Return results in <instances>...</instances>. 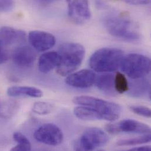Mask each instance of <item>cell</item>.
<instances>
[{
  "label": "cell",
  "instance_id": "10",
  "mask_svg": "<svg viewBox=\"0 0 151 151\" xmlns=\"http://www.w3.org/2000/svg\"><path fill=\"white\" fill-rule=\"evenodd\" d=\"M28 41L31 46L38 52H45L52 48L56 38L52 34L40 30L31 31L28 34Z\"/></svg>",
  "mask_w": 151,
  "mask_h": 151
},
{
  "label": "cell",
  "instance_id": "15",
  "mask_svg": "<svg viewBox=\"0 0 151 151\" xmlns=\"http://www.w3.org/2000/svg\"><path fill=\"white\" fill-rule=\"evenodd\" d=\"M6 93L8 96L11 97L41 98L43 95V92L39 88L28 86H12L8 88Z\"/></svg>",
  "mask_w": 151,
  "mask_h": 151
},
{
  "label": "cell",
  "instance_id": "4",
  "mask_svg": "<svg viewBox=\"0 0 151 151\" xmlns=\"http://www.w3.org/2000/svg\"><path fill=\"white\" fill-rule=\"evenodd\" d=\"M73 101L76 105L87 106L94 109L101 115L103 119L108 121L117 120L122 112L121 106L119 104L91 96H76Z\"/></svg>",
  "mask_w": 151,
  "mask_h": 151
},
{
  "label": "cell",
  "instance_id": "27",
  "mask_svg": "<svg viewBox=\"0 0 151 151\" xmlns=\"http://www.w3.org/2000/svg\"><path fill=\"white\" fill-rule=\"evenodd\" d=\"M127 3L131 5H146L150 3L151 0H124Z\"/></svg>",
  "mask_w": 151,
  "mask_h": 151
},
{
  "label": "cell",
  "instance_id": "21",
  "mask_svg": "<svg viewBox=\"0 0 151 151\" xmlns=\"http://www.w3.org/2000/svg\"><path fill=\"white\" fill-rule=\"evenodd\" d=\"M151 141V135L150 134H144L142 136L138 137L133 138L122 139L117 142L116 145L120 147L122 146H135L149 143Z\"/></svg>",
  "mask_w": 151,
  "mask_h": 151
},
{
  "label": "cell",
  "instance_id": "17",
  "mask_svg": "<svg viewBox=\"0 0 151 151\" xmlns=\"http://www.w3.org/2000/svg\"><path fill=\"white\" fill-rule=\"evenodd\" d=\"M115 76L110 73H103L98 76H96L95 83L96 86L101 91L108 93H114Z\"/></svg>",
  "mask_w": 151,
  "mask_h": 151
},
{
  "label": "cell",
  "instance_id": "2",
  "mask_svg": "<svg viewBox=\"0 0 151 151\" xmlns=\"http://www.w3.org/2000/svg\"><path fill=\"white\" fill-rule=\"evenodd\" d=\"M58 53L61 60L57 72L60 76H65L79 68L83 60L85 50L80 44L66 42L59 47Z\"/></svg>",
  "mask_w": 151,
  "mask_h": 151
},
{
  "label": "cell",
  "instance_id": "23",
  "mask_svg": "<svg viewBox=\"0 0 151 151\" xmlns=\"http://www.w3.org/2000/svg\"><path fill=\"white\" fill-rule=\"evenodd\" d=\"M54 106L48 102L44 101H38L34 104L32 110V111L40 115H45L50 114L54 110Z\"/></svg>",
  "mask_w": 151,
  "mask_h": 151
},
{
  "label": "cell",
  "instance_id": "7",
  "mask_svg": "<svg viewBox=\"0 0 151 151\" xmlns=\"http://www.w3.org/2000/svg\"><path fill=\"white\" fill-rule=\"evenodd\" d=\"M105 129L108 133L112 135H116L121 132L141 134H150L151 132V128L149 125L131 119L108 124L105 126Z\"/></svg>",
  "mask_w": 151,
  "mask_h": 151
},
{
  "label": "cell",
  "instance_id": "8",
  "mask_svg": "<svg viewBox=\"0 0 151 151\" xmlns=\"http://www.w3.org/2000/svg\"><path fill=\"white\" fill-rule=\"evenodd\" d=\"M34 136L38 142L50 146H57L61 144L64 139L62 131L58 127L52 124L41 125L35 131Z\"/></svg>",
  "mask_w": 151,
  "mask_h": 151
},
{
  "label": "cell",
  "instance_id": "12",
  "mask_svg": "<svg viewBox=\"0 0 151 151\" xmlns=\"http://www.w3.org/2000/svg\"><path fill=\"white\" fill-rule=\"evenodd\" d=\"M96 75L91 70H82L72 73L65 79V83L77 88H87L95 83Z\"/></svg>",
  "mask_w": 151,
  "mask_h": 151
},
{
  "label": "cell",
  "instance_id": "22",
  "mask_svg": "<svg viewBox=\"0 0 151 151\" xmlns=\"http://www.w3.org/2000/svg\"><path fill=\"white\" fill-rule=\"evenodd\" d=\"M115 91L119 93H124L129 89V84L128 80L124 74L120 72H117L114 79Z\"/></svg>",
  "mask_w": 151,
  "mask_h": 151
},
{
  "label": "cell",
  "instance_id": "9",
  "mask_svg": "<svg viewBox=\"0 0 151 151\" xmlns=\"http://www.w3.org/2000/svg\"><path fill=\"white\" fill-rule=\"evenodd\" d=\"M68 15L73 22L82 25L89 21L91 12L89 0H67Z\"/></svg>",
  "mask_w": 151,
  "mask_h": 151
},
{
  "label": "cell",
  "instance_id": "5",
  "mask_svg": "<svg viewBox=\"0 0 151 151\" xmlns=\"http://www.w3.org/2000/svg\"><path fill=\"white\" fill-rule=\"evenodd\" d=\"M119 67L124 74L131 79L142 78L151 72V60L142 54L132 53L124 56Z\"/></svg>",
  "mask_w": 151,
  "mask_h": 151
},
{
  "label": "cell",
  "instance_id": "28",
  "mask_svg": "<svg viewBox=\"0 0 151 151\" xmlns=\"http://www.w3.org/2000/svg\"><path fill=\"white\" fill-rule=\"evenodd\" d=\"M151 150V147L148 145V146L135 147V148L129 150V151H150Z\"/></svg>",
  "mask_w": 151,
  "mask_h": 151
},
{
  "label": "cell",
  "instance_id": "11",
  "mask_svg": "<svg viewBox=\"0 0 151 151\" xmlns=\"http://www.w3.org/2000/svg\"><path fill=\"white\" fill-rule=\"evenodd\" d=\"M37 58L35 51L27 45H22L17 47L12 52V60L18 67L28 68L32 66Z\"/></svg>",
  "mask_w": 151,
  "mask_h": 151
},
{
  "label": "cell",
  "instance_id": "26",
  "mask_svg": "<svg viewBox=\"0 0 151 151\" xmlns=\"http://www.w3.org/2000/svg\"><path fill=\"white\" fill-rule=\"evenodd\" d=\"M5 46L0 41V64H2L6 62L8 60V53Z\"/></svg>",
  "mask_w": 151,
  "mask_h": 151
},
{
  "label": "cell",
  "instance_id": "13",
  "mask_svg": "<svg viewBox=\"0 0 151 151\" xmlns=\"http://www.w3.org/2000/svg\"><path fill=\"white\" fill-rule=\"evenodd\" d=\"M61 57L58 52L48 51L42 54L38 60V67L39 70L44 74L51 72L59 65Z\"/></svg>",
  "mask_w": 151,
  "mask_h": 151
},
{
  "label": "cell",
  "instance_id": "20",
  "mask_svg": "<svg viewBox=\"0 0 151 151\" xmlns=\"http://www.w3.org/2000/svg\"><path fill=\"white\" fill-rule=\"evenodd\" d=\"M13 139L17 143L11 151H27L31 150V144L28 139L22 133L16 132L13 134Z\"/></svg>",
  "mask_w": 151,
  "mask_h": 151
},
{
  "label": "cell",
  "instance_id": "29",
  "mask_svg": "<svg viewBox=\"0 0 151 151\" xmlns=\"http://www.w3.org/2000/svg\"><path fill=\"white\" fill-rule=\"evenodd\" d=\"M57 1H58V0H37V1L39 4H40L41 5H44L51 4Z\"/></svg>",
  "mask_w": 151,
  "mask_h": 151
},
{
  "label": "cell",
  "instance_id": "24",
  "mask_svg": "<svg viewBox=\"0 0 151 151\" xmlns=\"http://www.w3.org/2000/svg\"><path fill=\"white\" fill-rule=\"evenodd\" d=\"M129 109L134 113L139 115L144 116L145 118H150L151 116V109L150 108L143 106V105H131L129 106Z\"/></svg>",
  "mask_w": 151,
  "mask_h": 151
},
{
  "label": "cell",
  "instance_id": "18",
  "mask_svg": "<svg viewBox=\"0 0 151 151\" xmlns=\"http://www.w3.org/2000/svg\"><path fill=\"white\" fill-rule=\"evenodd\" d=\"M76 116L85 121H98L103 119L101 115L94 109L84 105H79L74 109Z\"/></svg>",
  "mask_w": 151,
  "mask_h": 151
},
{
  "label": "cell",
  "instance_id": "25",
  "mask_svg": "<svg viewBox=\"0 0 151 151\" xmlns=\"http://www.w3.org/2000/svg\"><path fill=\"white\" fill-rule=\"evenodd\" d=\"M14 0H0V12H8L14 7Z\"/></svg>",
  "mask_w": 151,
  "mask_h": 151
},
{
  "label": "cell",
  "instance_id": "14",
  "mask_svg": "<svg viewBox=\"0 0 151 151\" xmlns=\"http://www.w3.org/2000/svg\"><path fill=\"white\" fill-rule=\"evenodd\" d=\"M25 38V32L22 30L8 26L0 28V41L5 46L21 42Z\"/></svg>",
  "mask_w": 151,
  "mask_h": 151
},
{
  "label": "cell",
  "instance_id": "19",
  "mask_svg": "<svg viewBox=\"0 0 151 151\" xmlns=\"http://www.w3.org/2000/svg\"><path fill=\"white\" fill-rule=\"evenodd\" d=\"M18 109V105L16 101L13 100L0 101V118H11L15 114Z\"/></svg>",
  "mask_w": 151,
  "mask_h": 151
},
{
  "label": "cell",
  "instance_id": "16",
  "mask_svg": "<svg viewBox=\"0 0 151 151\" xmlns=\"http://www.w3.org/2000/svg\"><path fill=\"white\" fill-rule=\"evenodd\" d=\"M128 91L132 96L137 98H142L146 95L150 96V83L144 78L135 79L131 87L129 86Z\"/></svg>",
  "mask_w": 151,
  "mask_h": 151
},
{
  "label": "cell",
  "instance_id": "6",
  "mask_svg": "<svg viewBox=\"0 0 151 151\" xmlns=\"http://www.w3.org/2000/svg\"><path fill=\"white\" fill-rule=\"evenodd\" d=\"M109 140L108 134L102 129L96 127L89 128L76 141L74 150L76 151L95 150L106 145Z\"/></svg>",
  "mask_w": 151,
  "mask_h": 151
},
{
  "label": "cell",
  "instance_id": "1",
  "mask_svg": "<svg viewBox=\"0 0 151 151\" xmlns=\"http://www.w3.org/2000/svg\"><path fill=\"white\" fill-rule=\"evenodd\" d=\"M104 25L113 37L128 42H136L141 35L132 21L122 14L112 13L104 19Z\"/></svg>",
  "mask_w": 151,
  "mask_h": 151
},
{
  "label": "cell",
  "instance_id": "3",
  "mask_svg": "<svg viewBox=\"0 0 151 151\" xmlns=\"http://www.w3.org/2000/svg\"><path fill=\"white\" fill-rule=\"evenodd\" d=\"M122 50L116 48H102L96 51L90 57L91 68L98 73H111L119 67L124 57Z\"/></svg>",
  "mask_w": 151,
  "mask_h": 151
}]
</instances>
